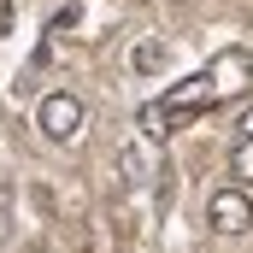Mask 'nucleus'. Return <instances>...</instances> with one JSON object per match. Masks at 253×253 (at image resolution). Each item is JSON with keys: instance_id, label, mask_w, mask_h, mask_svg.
Instances as JSON below:
<instances>
[{"instance_id": "obj_11", "label": "nucleus", "mask_w": 253, "mask_h": 253, "mask_svg": "<svg viewBox=\"0 0 253 253\" xmlns=\"http://www.w3.org/2000/svg\"><path fill=\"white\" fill-rule=\"evenodd\" d=\"M242 135H253V112H242Z\"/></svg>"}, {"instance_id": "obj_10", "label": "nucleus", "mask_w": 253, "mask_h": 253, "mask_svg": "<svg viewBox=\"0 0 253 253\" xmlns=\"http://www.w3.org/2000/svg\"><path fill=\"white\" fill-rule=\"evenodd\" d=\"M12 30V0H0V36Z\"/></svg>"}, {"instance_id": "obj_4", "label": "nucleus", "mask_w": 253, "mask_h": 253, "mask_svg": "<svg viewBox=\"0 0 253 253\" xmlns=\"http://www.w3.org/2000/svg\"><path fill=\"white\" fill-rule=\"evenodd\" d=\"M189 118H194V112H171V100H147V106L135 112V124H141V135H147V141H165L171 129L189 124Z\"/></svg>"}, {"instance_id": "obj_5", "label": "nucleus", "mask_w": 253, "mask_h": 253, "mask_svg": "<svg viewBox=\"0 0 253 253\" xmlns=\"http://www.w3.org/2000/svg\"><path fill=\"white\" fill-rule=\"evenodd\" d=\"M206 94H212V77L200 71V77H183L165 100H171V112H200V100H206Z\"/></svg>"}, {"instance_id": "obj_3", "label": "nucleus", "mask_w": 253, "mask_h": 253, "mask_svg": "<svg viewBox=\"0 0 253 253\" xmlns=\"http://www.w3.org/2000/svg\"><path fill=\"white\" fill-rule=\"evenodd\" d=\"M206 77H212V94H224V100H230V94L253 88V53H248V47H224V53L212 59Z\"/></svg>"}, {"instance_id": "obj_8", "label": "nucleus", "mask_w": 253, "mask_h": 253, "mask_svg": "<svg viewBox=\"0 0 253 253\" xmlns=\"http://www.w3.org/2000/svg\"><path fill=\"white\" fill-rule=\"evenodd\" d=\"M118 171H124L129 183H135V177H141V153H135V147H118Z\"/></svg>"}, {"instance_id": "obj_9", "label": "nucleus", "mask_w": 253, "mask_h": 253, "mask_svg": "<svg viewBox=\"0 0 253 253\" xmlns=\"http://www.w3.org/2000/svg\"><path fill=\"white\" fill-rule=\"evenodd\" d=\"M6 242H12V206L0 200V248H6Z\"/></svg>"}, {"instance_id": "obj_7", "label": "nucleus", "mask_w": 253, "mask_h": 253, "mask_svg": "<svg viewBox=\"0 0 253 253\" xmlns=\"http://www.w3.org/2000/svg\"><path fill=\"white\" fill-rule=\"evenodd\" d=\"M159 65H165V47H159V42H141V47L129 53V71H141V77H153Z\"/></svg>"}, {"instance_id": "obj_2", "label": "nucleus", "mask_w": 253, "mask_h": 253, "mask_svg": "<svg viewBox=\"0 0 253 253\" xmlns=\"http://www.w3.org/2000/svg\"><path fill=\"white\" fill-rule=\"evenodd\" d=\"M206 224L218 230V236H242V230H253V200L242 183H230V189H212V200H206Z\"/></svg>"}, {"instance_id": "obj_6", "label": "nucleus", "mask_w": 253, "mask_h": 253, "mask_svg": "<svg viewBox=\"0 0 253 253\" xmlns=\"http://www.w3.org/2000/svg\"><path fill=\"white\" fill-rule=\"evenodd\" d=\"M230 171H236L242 189H253V135H242V141L230 147Z\"/></svg>"}, {"instance_id": "obj_1", "label": "nucleus", "mask_w": 253, "mask_h": 253, "mask_svg": "<svg viewBox=\"0 0 253 253\" xmlns=\"http://www.w3.org/2000/svg\"><path fill=\"white\" fill-rule=\"evenodd\" d=\"M36 129H42L47 141H77V135H83V100L65 94V88H53V94L36 106Z\"/></svg>"}]
</instances>
